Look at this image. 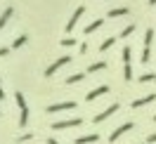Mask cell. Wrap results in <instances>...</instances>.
Wrapping results in <instances>:
<instances>
[{
	"label": "cell",
	"instance_id": "cell-1",
	"mask_svg": "<svg viewBox=\"0 0 156 144\" xmlns=\"http://www.w3.org/2000/svg\"><path fill=\"white\" fill-rule=\"evenodd\" d=\"M69 61H71V57H66V54H64V57H59L57 61L52 64V66H48V68H45V78L55 76V73H57V71H59V68H62V66H66Z\"/></svg>",
	"mask_w": 156,
	"mask_h": 144
},
{
	"label": "cell",
	"instance_id": "cell-2",
	"mask_svg": "<svg viewBox=\"0 0 156 144\" xmlns=\"http://www.w3.org/2000/svg\"><path fill=\"white\" fill-rule=\"evenodd\" d=\"M133 128H135V125L133 123H123V125H118L116 130H114V132L109 135V142H116L118 137H121V135H126V132H130V130H133Z\"/></svg>",
	"mask_w": 156,
	"mask_h": 144
},
{
	"label": "cell",
	"instance_id": "cell-3",
	"mask_svg": "<svg viewBox=\"0 0 156 144\" xmlns=\"http://www.w3.org/2000/svg\"><path fill=\"white\" fill-rule=\"evenodd\" d=\"M83 12H85V5H78L76 12L71 14V19H69V24H66V31H73V29H76V24H78V19L83 17Z\"/></svg>",
	"mask_w": 156,
	"mask_h": 144
},
{
	"label": "cell",
	"instance_id": "cell-4",
	"mask_svg": "<svg viewBox=\"0 0 156 144\" xmlns=\"http://www.w3.org/2000/svg\"><path fill=\"white\" fill-rule=\"evenodd\" d=\"M83 123V118H69V121H57L52 125V130H64V128H76Z\"/></svg>",
	"mask_w": 156,
	"mask_h": 144
},
{
	"label": "cell",
	"instance_id": "cell-5",
	"mask_svg": "<svg viewBox=\"0 0 156 144\" xmlns=\"http://www.w3.org/2000/svg\"><path fill=\"white\" fill-rule=\"evenodd\" d=\"M76 106V102H62V104H52V106H48V114H57V111H69V109H73Z\"/></svg>",
	"mask_w": 156,
	"mask_h": 144
},
{
	"label": "cell",
	"instance_id": "cell-6",
	"mask_svg": "<svg viewBox=\"0 0 156 144\" xmlns=\"http://www.w3.org/2000/svg\"><path fill=\"white\" fill-rule=\"evenodd\" d=\"M116 111H118V104H111L109 109H104L102 114H97L95 118H92V121H95V123H102V121H107L109 116H111V114H116Z\"/></svg>",
	"mask_w": 156,
	"mask_h": 144
},
{
	"label": "cell",
	"instance_id": "cell-7",
	"mask_svg": "<svg viewBox=\"0 0 156 144\" xmlns=\"http://www.w3.org/2000/svg\"><path fill=\"white\" fill-rule=\"evenodd\" d=\"M107 92H109V87H107V85H99V87H95V90H90L88 95H85V99H88V102H92V99H97V97L107 95Z\"/></svg>",
	"mask_w": 156,
	"mask_h": 144
},
{
	"label": "cell",
	"instance_id": "cell-8",
	"mask_svg": "<svg viewBox=\"0 0 156 144\" xmlns=\"http://www.w3.org/2000/svg\"><path fill=\"white\" fill-rule=\"evenodd\" d=\"M154 99H156V95H144V97H140V99H135V102H133V109H140V106L149 104V102H154Z\"/></svg>",
	"mask_w": 156,
	"mask_h": 144
},
{
	"label": "cell",
	"instance_id": "cell-9",
	"mask_svg": "<svg viewBox=\"0 0 156 144\" xmlns=\"http://www.w3.org/2000/svg\"><path fill=\"white\" fill-rule=\"evenodd\" d=\"M128 14V7H114V10H109V19H116V17H126Z\"/></svg>",
	"mask_w": 156,
	"mask_h": 144
},
{
	"label": "cell",
	"instance_id": "cell-10",
	"mask_svg": "<svg viewBox=\"0 0 156 144\" xmlns=\"http://www.w3.org/2000/svg\"><path fill=\"white\" fill-rule=\"evenodd\" d=\"M97 139H99V135H83V137H76V144H92Z\"/></svg>",
	"mask_w": 156,
	"mask_h": 144
},
{
	"label": "cell",
	"instance_id": "cell-11",
	"mask_svg": "<svg viewBox=\"0 0 156 144\" xmlns=\"http://www.w3.org/2000/svg\"><path fill=\"white\" fill-rule=\"evenodd\" d=\"M12 12H14V10H12L10 5H7V10L0 14V29H5V26H7V21H10V17H12Z\"/></svg>",
	"mask_w": 156,
	"mask_h": 144
},
{
	"label": "cell",
	"instance_id": "cell-12",
	"mask_svg": "<svg viewBox=\"0 0 156 144\" xmlns=\"http://www.w3.org/2000/svg\"><path fill=\"white\" fill-rule=\"evenodd\" d=\"M102 24H104V19H95V21H92V24L88 26V29H85V33L90 36V33H92V31H97L99 26H102Z\"/></svg>",
	"mask_w": 156,
	"mask_h": 144
},
{
	"label": "cell",
	"instance_id": "cell-13",
	"mask_svg": "<svg viewBox=\"0 0 156 144\" xmlns=\"http://www.w3.org/2000/svg\"><path fill=\"white\" fill-rule=\"evenodd\" d=\"M29 106H26V109H21V118H19V125L21 128H26V123H29Z\"/></svg>",
	"mask_w": 156,
	"mask_h": 144
},
{
	"label": "cell",
	"instance_id": "cell-14",
	"mask_svg": "<svg viewBox=\"0 0 156 144\" xmlns=\"http://www.w3.org/2000/svg\"><path fill=\"white\" fill-rule=\"evenodd\" d=\"M102 68H107V61H95V64L88 68V73H95V71H102Z\"/></svg>",
	"mask_w": 156,
	"mask_h": 144
},
{
	"label": "cell",
	"instance_id": "cell-15",
	"mask_svg": "<svg viewBox=\"0 0 156 144\" xmlns=\"http://www.w3.org/2000/svg\"><path fill=\"white\" fill-rule=\"evenodd\" d=\"M151 40H154V31L147 29V33H144V47H151Z\"/></svg>",
	"mask_w": 156,
	"mask_h": 144
},
{
	"label": "cell",
	"instance_id": "cell-16",
	"mask_svg": "<svg viewBox=\"0 0 156 144\" xmlns=\"http://www.w3.org/2000/svg\"><path fill=\"white\" fill-rule=\"evenodd\" d=\"M78 80H85V73H73V76L66 78V83L71 85V83H78Z\"/></svg>",
	"mask_w": 156,
	"mask_h": 144
},
{
	"label": "cell",
	"instance_id": "cell-17",
	"mask_svg": "<svg viewBox=\"0 0 156 144\" xmlns=\"http://www.w3.org/2000/svg\"><path fill=\"white\" fill-rule=\"evenodd\" d=\"M26 40H29L26 36H19V38H17L14 43H12V50H17V47H21V45H26Z\"/></svg>",
	"mask_w": 156,
	"mask_h": 144
},
{
	"label": "cell",
	"instance_id": "cell-18",
	"mask_svg": "<svg viewBox=\"0 0 156 144\" xmlns=\"http://www.w3.org/2000/svg\"><path fill=\"white\" fill-rule=\"evenodd\" d=\"M123 78H126V80H133V66H130V61H128L126 68H123Z\"/></svg>",
	"mask_w": 156,
	"mask_h": 144
},
{
	"label": "cell",
	"instance_id": "cell-19",
	"mask_svg": "<svg viewBox=\"0 0 156 144\" xmlns=\"http://www.w3.org/2000/svg\"><path fill=\"white\" fill-rule=\"evenodd\" d=\"M114 43H116V38H107V40H104V43H102V45H99V50L104 52V50H109V47H111V45H114Z\"/></svg>",
	"mask_w": 156,
	"mask_h": 144
},
{
	"label": "cell",
	"instance_id": "cell-20",
	"mask_svg": "<svg viewBox=\"0 0 156 144\" xmlns=\"http://www.w3.org/2000/svg\"><path fill=\"white\" fill-rule=\"evenodd\" d=\"M14 99H17L19 109H26V99H24V95H21V92H17V95H14Z\"/></svg>",
	"mask_w": 156,
	"mask_h": 144
},
{
	"label": "cell",
	"instance_id": "cell-21",
	"mask_svg": "<svg viewBox=\"0 0 156 144\" xmlns=\"http://www.w3.org/2000/svg\"><path fill=\"white\" fill-rule=\"evenodd\" d=\"M133 31H135V24H130V26H126V29L121 31V38H128V36H130Z\"/></svg>",
	"mask_w": 156,
	"mask_h": 144
},
{
	"label": "cell",
	"instance_id": "cell-22",
	"mask_svg": "<svg viewBox=\"0 0 156 144\" xmlns=\"http://www.w3.org/2000/svg\"><path fill=\"white\" fill-rule=\"evenodd\" d=\"M154 73H144V76H140V78H137V80H140V83H151V80H154Z\"/></svg>",
	"mask_w": 156,
	"mask_h": 144
},
{
	"label": "cell",
	"instance_id": "cell-23",
	"mask_svg": "<svg viewBox=\"0 0 156 144\" xmlns=\"http://www.w3.org/2000/svg\"><path fill=\"white\" fill-rule=\"evenodd\" d=\"M121 57H123V64H128V61H130V47H123Z\"/></svg>",
	"mask_w": 156,
	"mask_h": 144
},
{
	"label": "cell",
	"instance_id": "cell-24",
	"mask_svg": "<svg viewBox=\"0 0 156 144\" xmlns=\"http://www.w3.org/2000/svg\"><path fill=\"white\" fill-rule=\"evenodd\" d=\"M62 45H66V47H69V45H76V40L71 38V36H66V38L62 40Z\"/></svg>",
	"mask_w": 156,
	"mask_h": 144
},
{
	"label": "cell",
	"instance_id": "cell-25",
	"mask_svg": "<svg viewBox=\"0 0 156 144\" xmlns=\"http://www.w3.org/2000/svg\"><path fill=\"white\" fill-rule=\"evenodd\" d=\"M10 50L12 47H0V57H7V54H10Z\"/></svg>",
	"mask_w": 156,
	"mask_h": 144
},
{
	"label": "cell",
	"instance_id": "cell-26",
	"mask_svg": "<svg viewBox=\"0 0 156 144\" xmlns=\"http://www.w3.org/2000/svg\"><path fill=\"white\" fill-rule=\"evenodd\" d=\"M78 50H80V54H85V52H88V43H80V47H78Z\"/></svg>",
	"mask_w": 156,
	"mask_h": 144
},
{
	"label": "cell",
	"instance_id": "cell-27",
	"mask_svg": "<svg viewBox=\"0 0 156 144\" xmlns=\"http://www.w3.org/2000/svg\"><path fill=\"white\" fill-rule=\"evenodd\" d=\"M147 142H149V144H154V142H156V132H154V135H149V139H147Z\"/></svg>",
	"mask_w": 156,
	"mask_h": 144
},
{
	"label": "cell",
	"instance_id": "cell-28",
	"mask_svg": "<svg viewBox=\"0 0 156 144\" xmlns=\"http://www.w3.org/2000/svg\"><path fill=\"white\" fill-rule=\"evenodd\" d=\"M48 144H59V142H57V139H48Z\"/></svg>",
	"mask_w": 156,
	"mask_h": 144
},
{
	"label": "cell",
	"instance_id": "cell-29",
	"mask_svg": "<svg viewBox=\"0 0 156 144\" xmlns=\"http://www.w3.org/2000/svg\"><path fill=\"white\" fill-rule=\"evenodd\" d=\"M0 99H5V92H2V87H0Z\"/></svg>",
	"mask_w": 156,
	"mask_h": 144
},
{
	"label": "cell",
	"instance_id": "cell-30",
	"mask_svg": "<svg viewBox=\"0 0 156 144\" xmlns=\"http://www.w3.org/2000/svg\"><path fill=\"white\" fill-rule=\"evenodd\" d=\"M149 5H156V0H149Z\"/></svg>",
	"mask_w": 156,
	"mask_h": 144
},
{
	"label": "cell",
	"instance_id": "cell-31",
	"mask_svg": "<svg viewBox=\"0 0 156 144\" xmlns=\"http://www.w3.org/2000/svg\"><path fill=\"white\" fill-rule=\"evenodd\" d=\"M154 121H156V116H154Z\"/></svg>",
	"mask_w": 156,
	"mask_h": 144
}]
</instances>
